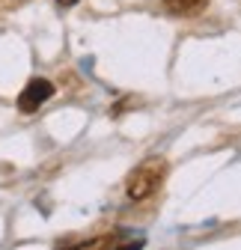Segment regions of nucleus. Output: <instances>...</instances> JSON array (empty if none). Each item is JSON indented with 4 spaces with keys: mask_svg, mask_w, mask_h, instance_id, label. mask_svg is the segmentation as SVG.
Instances as JSON below:
<instances>
[{
    "mask_svg": "<svg viewBox=\"0 0 241 250\" xmlns=\"http://www.w3.org/2000/svg\"><path fill=\"white\" fill-rule=\"evenodd\" d=\"M164 170H167V167H164L161 158H149V161H143V164L131 173V179H128V200L140 203V200H146V197H152L158 188H161Z\"/></svg>",
    "mask_w": 241,
    "mask_h": 250,
    "instance_id": "nucleus-1",
    "label": "nucleus"
},
{
    "mask_svg": "<svg viewBox=\"0 0 241 250\" xmlns=\"http://www.w3.org/2000/svg\"><path fill=\"white\" fill-rule=\"evenodd\" d=\"M51 96H54L51 81H45V78H33V81L24 86V92L18 96V107H21L24 113H33V110H39Z\"/></svg>",
    "mask_w": 241,
    "mask_h": 250,
    "instance_id": "nucleus-2",
    "label": "nucleus"
},
{
    "mask_svg": "<svg viewBox=\"0 0 241 250\" xmlns=\"http://www.w3.org/2000/svg\"><path fill=\"white\" fill-rule=\"evenodd\" d=\"M164 3H167V9H170L173 15L191 18V15H197V12H202V9L208 6V0H164Z\"/></svg>",
    "mask_w": 241,
    "mask_h": 250,
    "instance_id": "nucleus-3",
    "label": "nucleus"
},
{
    "mask_svg": "<svg viewBox=\"0 0 241 250\" xmlns=\"http://www.w3.org/2000/svg\"><path fill=\"white\" fill-rule=\"evenodd\" d=\"M140 247H143V241H125V244H110L104 250H140Z\"/></svg>",
    "mask_w": 241,
    "mask_h": 250,
    "instance_id": "nucleus-4",
    "label": "nucleus"
},
{
    "mask_svg": "<svg viewBox=\"0 0 241 250\" xmlns=\"http://www.w3.org/2000/svg\"><path fill=\"white\" fill-rule=\"evenodd\" d=\"M60 3H72V0H60Z\"/></svg>",
    "mask_w": 241,
    "mask_h": 250,
    "instance_id": "nucleus-5",
    "label": "nucleus"
}]
</instances>
